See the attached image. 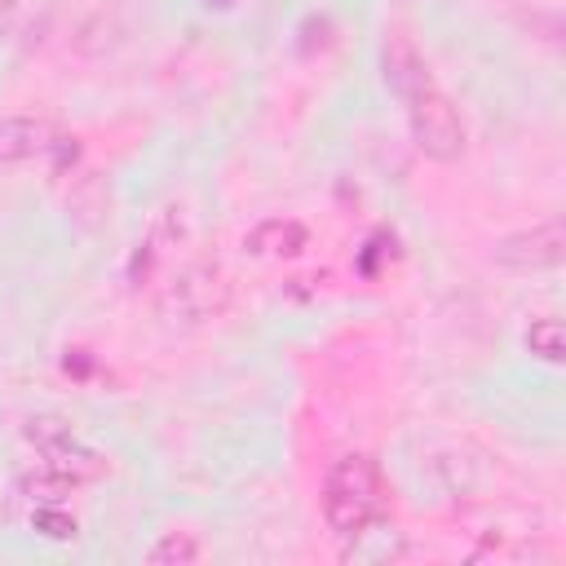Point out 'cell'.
Listing matches in <instances>:
<instances>
[{
	"label": "cell",
	"instance_id": "2",
	"mask_svg": "<svg viewBox=\"0 0 566 566\" xmlns=\"http://www.w3.org/2000/svg\"><path fill=\"white\" fill-rule=\"evenodd\" d=\"M407 102V128H411V142L429 155V159H460L464 150V119L455 111V102L433 84V75H424L416 88L402 93Z\"/></svg>",
	"mask_w": 566,
	"mask_h": 566
},
{
	"label": "cell",
	"instance_id": "11",
	"mask_svg": "<svg viewBox=\"0 0 566 566\" xmlns=\"http://www.w3.org/2000/svg\"><path fill=\"white\" fill-rule=\"evenodd\" d=\"M526 349L544 363H562V323L557 318H535L526 327Z\"/></svg>",
	"mask_w": 566,
	"mask_h": 566
},
{
	"label": "cell",
	"instance_id": "4",
	"mask_svg": "<svg viewBox=\"0 0 566 566\" xmlns=\"http://www.w3.org/2000/svg\"><path fill=\"white\" fill-rule=\"evenodd\" d=\"M159 310L168 318H208V314L226 310V283L212 265H190L164 287Z\"/></svg>",
	"mask_w": 566,
	"mask_h": 566
},
{
	"label": "cell",
	"instance_id": "9",
	"mask_svg": "<svg viewBox=\"0 0 566 566\" xmlns=\"http://www.w3.org/2000/svg\"><path fill=\"white\" fill-rule=\"evenodd\" d=\"M22 491H27L31 500L57 504L62 495H71V491H75V482H71V478H62V473H57V469H49V464H35L31 473H22Z\"/></svg>",
	"mask_w": 566,
	"mask_h": 566
},
{
	"label": "cell",
	"instance_id": "3",
	"mask_svg": "<svg viewBox=\"0 0 566 566\" xmlns=\"http://www.w3.org/2000/svg\"><path fill=\"white\" fill-rule=\"evenodd\" d=\"M27 438L35 442L40 464L57 469V473L71 478L75 486L102 478V469H106V460H102L93 447H84V442L71 433V424L57 420V416H35V420H27Z\"/></svg>",
	"mask_w": 566,
	"mask_h": 566
},
{
	"label": "cell",
	"instance_id": "6",
	"mask_svg": "<svg viewBox=\"0 0 566 566\" xmlns=\"http://www.w3.org/2000/svg\"><path fill=\"white\" fill-rule=\"evenodd\" d=\"M57 142V128L35 115H4L0 119V164H27L35 155H49Z\"/></svg>",
	"mask_w": 566,
	"mask_h": 566
},
{
	"label": "cell",
	"instance_id": "10",
	"mask_svg": "<svg viewBox=\"0 0 566 566\" xmlns=\"http://www.w3.org/2000/svg\"><path fill=\"white\" fill-rule=\"evenodd\" d=\"M199 557H203V548H199V539L186 535V531H168L164 539H155V544L146 548V562H155V566H164V562H199Z\"/></svg>",
	"mask_w": 566,
	"mask_h": 566
},
{
	"label": "cell",
	"instance_id": "7",
	"mask_svg": "<svg viewBox=\"0 0 566 566\" xmlns=\"http://www.w3.org/2000/svg\"><path fill=\"white\" fill-rule=\"evenodd\" d=\"M305 239L310 234H305V226L296 217H265V221H256L248 230L243 248L256 252V256H296L305 248Z\"/></svg>",
	"mask_w": 566,
	"mask_h": 566
},
{
	"label": "cell",
	"instance_id": "8",
	"mask_svg": "<svg viewBox=\"0 0 566 566\" xmlns=\"http://www.w3.org/2000/svg\"><path fill=\"white\" fill-rule=\"evenodd\" d=\"M380 66H385V84L402 97L407 88H416L424 75H429V66H424V57L416 53V44L407 40V35H389L385 40V49H380Z\"/></svg>",
	"mask_w": 566,
	"mask_h": 566
},
{
	"label": "cell",
	"instance_id": "13",
	"mask_svg": "<svg viewBox=\"0 0 566 566\" xmlns=\"http://www.w3.org/2000/svg\"><path fill=\"white\" fill-rule=\"evenodd\" d=\"M18 22V0H0V35H9Z\"/></svg>",
	"mask_w": 566,
	"mask_h": 566
},
{
	"label": "cell",
	"instance_id": "1",
	"mask_svg": "<svg viewBox=\"0 0 566 566\" xmlns=\"http://www.w3.org/2000/svg\"><path fill=\"white\" fill-rule=\"evenodd\" d=\"M323 517L332 535L363 539L385 517V478L367 455H345L323 478Z\"/></svg>",
	"mask_w": 566,
	"mask_h": 566
},
{
	"label": "cell",
	"instance_id": "5",
	"mask_svg": "<svg viewBox=\"0 0 566 566\" xmlns=\"http://www.w3.org/2000/svg\"><path fill=\"white\" fill-rule=\"evenodd\" d=\"M495 261L509 265V270H553L562 261V221L548 217V221H535L526 230H513L495 243Z\"/></svg>",
	"mask_w": 566,
	"mask_h": 566
},
{
	"label": "cell",
	"instance_id": "12",
	"mask_svg": "<svg viewBox=\"0 0 566 566\" xmlns=\"http://www.w3.org/2000/svg\"><path fill=\"white\" fill-rule=\"evenodd\" d=\"M31 526H35L40 535H49V539H71V535H75V517H66L57 504H40V509L31 513Z\"/></svg>",
	"mask_w": 566,
	"mask_h": 566
}]
</instances>
